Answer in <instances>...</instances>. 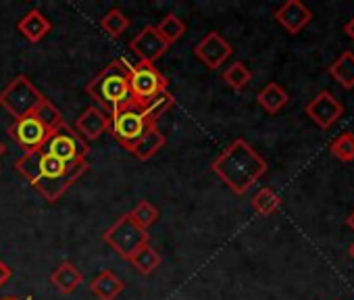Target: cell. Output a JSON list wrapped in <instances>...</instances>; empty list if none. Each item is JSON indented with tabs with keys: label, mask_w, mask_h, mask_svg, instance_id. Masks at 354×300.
Returning a JSON list of instances; mask_svg holds the SVG:
<instances>
[{
	"label": "cell",
	"mask_w": 354,
	"mask_h": 300,
	"mask_svg": "<svg viewBox=\"0 0 354 300\" xmlns=\"http://www.w3.org/2000/svg\"><path fill=\"white\" fill-rule=\"evenodd\" d=\"M211 169L234 194L242 196L267 174V161L244 138H238L213 161Z\"/></svg>",
	"instance_id": "cell-1"
},
{
	"label": "cell",
	"mask_w": 354,
	"mask_h": 300,
	"mask_svg": "<svg viewBox=\"0 0 354 300\" xmlns=\"http://www.w3.org/2000/svg\"><path fill=\"white\" fill-rule=\"evenodd\" d=\"M129 63L123 59H117L109 63L90 84H88V94L102 104V111L113 117L117 111L125 109L131 104V94H129Z\"/></svg>",
	"instance_id": "cell-2"
},
{
	"label": "cell",
	"mask_w": 354,
	"mask_h": 300,
	"mask_svg": "<svg viewBox=\"0 0 354 300\" xmlns=\"http://www.w3.org/2000/svg\"><path fill=\"white\" fill-rule=\"evenodd\" d=\"M44 98L46 96L32 84L30 77L19 75L0 92V106H3L11 117H15V121H17L28 115H34Z\"/></svg>",
	"instance_id": "cell-3"
},
{
	"label": "cell",
	"mask_w": 354,
	"mask_h": 300,
	"mask_svg": "<svg viewBox=\"0 0 354 300\" xmlns=\"http://www.w3.org/2000/svg\"><path fill=\"white\" fill-rule=\"evenodd\" d=\"M104 242L125 261H129L142 246L150 244V236L146 229L136 225V221L129 217V213L121 215L106 232H104Z\"/></svg>",
	"instance_id": "cell-4"
},
{
	"label": "cell",
	"mask_w": 354,
	"mask_h": 300,
	"mask_svg": "<svg viewBox=\"0 0 354 300\" xmlns=\"http://www.w3.org/2000/svg\"><path fill=\"white\" fill-rule=\"evenodd\" d=\"M167 92V79L162 73L148 63H138L129 67V94L136 106H144L152 98Z\"/></svg>",
	"instance_id": "cell-5"
},
{
	"label": "cell",
	"mask_w": 354,
	"mask_h": 300,
	"mask_svg": "<svg viewBox=\"0 0 354 300\" xmlns=\"http://www.w3.org/2000/svg\"><path fill=\"white\" fill-rule=\"evenodd\" d=\"M42 150H44L46 155L59 159L61 163L71 165V163H75V161L88 157L90 146H88V142H86L73 127H69V125L65 123L61 129H57V131L48 138V142L44 144Z\"/></svg>",
	"instance_id": "cell-6"
},
{
	"label": "cell",
	"mask_w": 354,
	"mask_h": 300,
	"mask_svg": "<svg viewBox=\"0 0 354 300\" xmlns=\"http://www.w3.org/2000/svg\"><path fill=\"white\" fill-rule=\"evenodd\" d=\"M150 127L148 119L144 117V113L140 111V106H136L133 102L127 104L125 109L117 111L113 117H111V131L115 135V140L123 146V148H131L140 135Z\"/></svg>",
	"instance_id": "cell-7"
},
{
	"label": "cell",
	"mask_w": 354,
	"mask_h": 300,
	"mask_svg": "<svg viewBox=\"0 0 354 300\" xmlns=\"http://www.w3.org/2000/svg\"><path fill=\"white\" fill-rule=\"evenodd\" d=\"M306 117L321 129H331L344 115V104L327 90H321L306 106H304Z\"/></svg>",
	"instance_id": "cell-8"
},
{
	"label": "cell",
	"mask_w": 354,
	"mask_h": 300,
	"mask_svg": "<svg viewBox=\"0 0 354 300\" xmlns=\"http://www.w3.org/2000/svg\"><path fill=\"white\" fill-rule=\"evenodd\" d=\"M9 135L17 142V146H21L26 153H30V150H42L44 148V144L50 138V131L34 115H28L24 119H17L9 127Z\"/></svg>",
	"instance_id": "cell-9"
},
{
	"label": "cell",
	"mask_w": 354,
	"mask_h": 300,
	"mask_svg": "<svg viewBox=\"0 0 354 300\" xmlns=\"http://www.w3.org/2000/svg\"><path fill=\"white\" fill-rule=\"evenodd\" d=\"M88 161L86 159H80V161H75V163H71V165H67V169H65V174L63 176H59V178H55V180H44V178H40L36 184H34V188L48 200V203H57L86 171H88Z\"/></svg>",
	"instance_id": "cell-10"
},
{
	"label": "cell",
	"mask_w": 354,
	"mask_h": 300,
	"mask_svg": "<svg viewBox=\"0 0 354 300\" xmlns=\"http://www.w3.org/2000/svg\"><path fill=\"white\" fill-rule=\"evenodd\" d=\"M194 55L203 65H207L211 71H215L232 57V44L219 32H209L194 46Z\"/></svg>",
	"instance_id": "cell-11"
},
{
	"label": "cell",
	"mask_w": 354,
	"mask_h": 300,
	"mask_svg": "<svg viewBox=\"0 0 354 300\" xmlns=\"http://www.w3.org/2000/svg\"><path fill=\"white\" fill-rule=\"evenodd\" d=\"M129 48L133 55L140 57L142 63L152 65L156 59H160L169 50V44L160 38V34L156 32L154 26H146L144 30H140L136 34V38H131Z\"/></svg>",
	"instance_id": "cell-12"
},
{
	"label": "cell",
	"mask_w": 354,
	"mask_h": 300,
	"mask_svg": "<svg viewBox=\"0 0 354 300\" xmlns=\"http://www.w3.org/2000/svg\"><path fill=\"white\" fill-rule=\"evenodd\" d=\"M275 21L292 36L300 34L313 19V11L302 3V0H288L277 11H275Z\"/></svg>",
	"instance_id": "cell-13"
},
{
	"label": "cell",
	"mask_w": 354,
	"mask_h": 300,
	"mask_svg": "<svg viewBox=\"0 0 354 300\" xmlns=\"http://www.w3.org/2000/svg\"><path fill=\"white\" fill-rule=\"evenodd\" d=\"M109 127H111V117L98 106H88L75 121V131L86 142L88 140H98Z\"/></svg>",
	"instance_id": "cell-14"
},
{
	"label": "cell",
	"mask_w": 354,
	"mask_h": 300,
	"mask_svg": "<svg viewBox=\"0 0 354 300\" xmlns=\"http://www.w3.org/2000/svg\"><path fill=\"white\" fill-rule=\"evenodd\" d=\"M165 135L160 133V129L156 127V125H150L142 135H140V140L129 148V153L136 157V159H140V161H148V159H152L158 150L165 146Z\"/></svg>",
	"instance_id": "cell-15"
},
{
	"label": "cell",
	"mask_w": 354,
	"mask_h": 300,
	"mask_svg": "<svg viewBox=\"0 0 354 300\" xmlns=\"http://www.w3.org/2000/svg\"><path fill=\"white\" fill-rule=\"evenodd\" d=\"M50 283H53L59 292L71 294V292H75V290L84 283V275H82V271H80L73 263L65 261V263H61V265L50 273Z\"/></svg>",
	"instance_id": "cell-16"
},
{
	"label": "cell",
	"mask_w": 354,
	"mask_h": 300,
	"mask_svg": "<svg viewBox=\"0 0 354 300\" xmlns=\"http://www.w3.org/2000/svg\"><path fill=\"white\" fill-rule=\"evenodd\" d=\"M17 30L24 34L26 40H30V42H40V40L46 38V34L53 30V26H50V21L44 17L42 11H36V9H34V11H30V13L24 15V19L19 21Z\"/></svg>",
	"instance_id": "cell-17"
},
{
	"label": "cell",
	"mask_w": 354,
	"mask_h": 300,
	"mask_svg": "<svg viewBox=\"0 0 354 300\" xmlns=\"http://www.w3.org/2000/svg\"><path fill=\"white\" fill-rule=\"evenodd\" d=\"M125 283L121 277H117L113 271L104 269L102 273H98L92 283H90V290L94 296H98L100 300H115L121 292H123Z\"/></svg>",
	"instance_id": "cell-18"
},
{
	"label": "cell",
	"mask_w": 354,
	"mask_h": 300,
	"mask_svg": "<svg viewBox=\"0 0 354 300\" xmlns=\"http://www.w3.org/2000/svg\"><path fill=\"white\" fill-rule=\"evenodd\" d=\"M257 102H259V106H261L265 113L277 115V113L290 102V96H288V92H286L279 84L271 82V84H267V86L257 94Z\"/></svg>",
	"instance_id": "cell-19"
},
{
	"label": "cell",
	"mask_w": 354,
	"mask_h": 300,
	"mask_svg": "<svg viewBox=\"0 0 354 300\" xmlns=\"http://www.w3.org/2000/svg\"><path fill=\"white\" fill-rule=\"evenodd\" d=\"M329 75L346 90L354 88V53L344 50L331 65H329Z\"/></svg>",
	"instance_id": "cell-20"
},
{
	"label": "cell",
	"mask_w": 354,
	"mask_h": 300,
	"mask_svg": "<svg viewBox=\"0 0 354 300\" xmlns=\"http://www.w3.org/2000/svg\"><path fill=\"white\" fill-rule=\"evenodd\" d=\"M42 150H30L15 161V169L34 186L42 176Z\"/></svg>",
	"instance_id": "cell-21"
},
{
	"label": "cell",
	"mask_w": 354,
	"mask_h": 300,
	"mask_svg": "<svg viewBox=\"0 0 354 300\" xmlns=\"http://www.w3.org/2000/svg\"><path fill=\"white\" fill-rule=\"evenodd\" d=\"M129 263H131V267H133L138 273L150 275V273L162 263V256H160V252H158L156 248H152L150 244H146V246H142V248L129 259Z\"/></svg>",
	"instance_id": "cell-22"
},
{
	"label": "cell",
	"mask_w": 354,
	"mask_h": 300,
	"mask_svg": "<svg viewBox=\"0 0 354 300\" xmlns=\"http://www.w3.org/2000/svg\"><path fill=\"white\" fill-rule=\"evenodd\" d=\"M34 117L50 131V135L57 131V129H61L63 125H65V119H63V113L48 100V98H44L42 100V104L36 109V113H34Z\"/></svg>",
	"instance_id": "cell-23"
},
{
	"label": "cell",
	"mask_w": 354,
	"mask_h": 300,
	"mask_svg": "<svg viewBox=\"0 0 354 300\" xmlns=\"http://www.w3.org/2000/svg\"><path fill=\"white\" fill-rule=\"evenodd\" d=\"M250 205H252V209H254L259 215L269 217V215H273V213L281 207V198H279V194H277L275 190H271V188H261V190L252 196Z\"/></svg>",
	"instance_id": "cell-24"
},
{
	"label": "cell",
	"mask_w": 354,
	"mask_h": 300,
	"mask_svg": "<svg viewBox=\"0 0 354 300\" xmlns=\"http://www.w3.org/2000/svg\"><path fill=\"white\" fill-rule=\"evenodd\" d=\"M173 104H175V98H173V94H169V90H167L165 94H160V96L152 98L150 102H146L144 106H140V111L144 113V117L148 119L150 125H156L158 117H162Z\"/></svg>",
	"instance_id": "cell-25"
},
{
	"label": "cell",
	"mask_w": 354,
	"mask_h": 300,
	"mask_svg": "<svg viewBox=\"0 0 354 300\" xmlns=\"http://www.w3.org/2000/svg\"><path fill=\"white\" fill-rule=\"evenodd\" d=\"M250 79H252V73H250V69H248L242 61L232 63V65L223 71V82H225L232 90H236V92L244 90V88L250 84Z\"/></svg>",
	"instance_id": "cell-26"
},
{
	"label": "cell",
	"mask_w": 354,
	"mask_h": 300,
	"mask_svg": "<svg viewBox=\"0 0 354 300\" xmlns=\"http://www.w3.org/2000/svg\"><path fill=\"white\" fill-rule=\"evenodd\" d=\"M156 28V32L160 34V38L171 46L173 42H177V40H180L184 34H186V24L180 19V17H177V15H167L158 26H154Z\"/></svg>",
	"instance_id": "cell-27"
},
{
	"label": "cell",
	"mask_w": 354,
	"mask_h": 300,
	"mask_svg": "<svg viewBox=\"0 0 354 300\" xmlns=\"http://www.w3.org/2000/svg\"><path fill=\"white\" fill-rule=\"evenodd\" d=\"M329 153L342 161V163H352L354 161V133L344 131L339 133L331 144H329Z\"/></svg>",
	"instance_id": "cell-28"
},
{
	"label": "cell",
	"mask_w": 354,
	"mask_h": 300,
	"mask_svg": "<svg viewBox=\"0 0 354 300\" xmlns=\"http://www.w3.org/2000/svg\"><path fill=\"white\" fill-rule=\"evenodd\" d=\"M100 28H102L111 38H119V36L125 34V30L129 28V19H127L119 9H111V11L100 19Z\"/></svg>",
	"instance_id": "cell-29"
},
{
	"label": "cell",
	"mask_w": 354,
	"mask_h": 300,
	"mask_svg": "<svg viewBox=\"0 0 354 300\" xmlns=\"http://www.w3.org/2000/svg\"><path fill=\"white\" fill-rule=\"evenodd\" d=\"M129 217L136 221V225H140L142 229H148L150 225H154L158 221V209L152 203L142 200L129 211Z\"/></svg>",
	"instance_id": "cell-30"
},
{
	"label": "cell",
	"mask_w": 354,
	"mask_h": 300,
	"mask_svg": "<svg viewBox=\"0 0 354 300\" xmlns=\"http://www.w3.org/2000/svg\"><path fill=\"white\" fill-rule=\"evenodd\" d=\"M42 153H44V150H42ZM65 169H67V165L61 163L59 159H55V157H50V155H46V153L42 155V176H40V178H44V180H55V178L63 176Z\"/></svg>",
	"instance_id": "cell-31"
},
{
	"label": "cell",
	"mask_w": 354,
	"mask_h": 300,
	"mask_svg": "<svg viewBox=\"0 0 354 300\" xmlns=\"http://www.w3.org/2000/svg\"><path fill=\"white\" fill-rule=\"evenodd\" d=\"M9 279H11V267L0 261V288H3Z\"/></svg>",
	"instance_id": "cell-32"
},
{
	"label": "cell",
	"mask_w": 354,
	"mask_h": 300,
	"mask_svg": "<svg viewBox=\"0 0 354 300\" xmlns=\"http://www.w3.org/2000/svg\"><path fill=\"white\" fill-rule=\"evenodd\" d=\"M344 34H346L350 40H354V17H352V19H350V21L344 26Z\"/></svg>",
	"instance_id": "cell-33"
},
{
	"label": "cell",
	"mask_w": 354,
	"mask_h": 300,
	"mask_svg": "<svg viewBox=\"0 0 354 300\" xmlns=\"http://www.w3.org/2000/svg\"><path fill=\"white\" fill-rule=\"evenodd\" d=\"M346 225H348V227H350V229L354 232V211H352V213H350V215L346 217Z\"/></svg>",
	"instance_id": "cell-34"
},
{
	"label": "cell",
	"mask_w": 354,
	"mask_h": 300,
	"mask_svg": "<svg viewBox=\"0 0 354 300\" xmlns=\"http://www.w3.org/2000/svg\"><path fill=\"white\" fill-rule=\"evenodd\" d=\"M3 300H32V298H17V296H9V298H3Z\"/></svg>",
	"instance_id": "cell-35"
},
{
	"label": "cell",
	"mask_w": 354,
	"mask_h": 300,
	"mask_svg": "<svg viewBox=\"0 0 354 300\" xmlns=\"http://www.w3.org/2000/svg\"><path fill=\"white\" fill-rule=\"evenodd\" d=\"M348 254H350V256H352V259H354V242H352V244H350V248H348Z\"/></svg>",
	"instance_id": "cell-36"
},
{
	"label": "cell",
	"mask_w": 354,
	"mask_h": 300,
	"mask_svg": "<svg viewBox=\"0 0 354 300\" xmlns=\"http://www.w3.org/2000/svg\"><path fill=\"white\" fill-rule=\"evenodd\" d=\"M5 150H7V148H5V144H3V142H0V157H3V155H5Z\"/></svg>",
	"instance_id": "cell-37"
}]
</instances>
